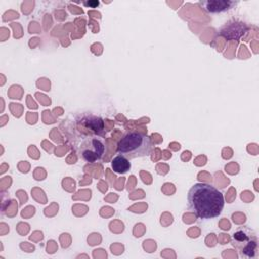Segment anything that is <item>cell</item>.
Instances as JSON below:
<instances>
[{
  "label": "cell",
  "instance_id": "1",
  "mask_svg": "<svg viewBox=\"0 0 259 259\" xmlns=\"http://www.w3.org/2000/svg\"><path fill=\"white\" fill-rule=\"evenodd\" d=\"M188 205L199 219H212L218 217L225 204L221 191L207 183H195L187 194Z\"/></svg>",
  "mask_w": 259,
  "mask_h": 259
},
{
  "label": "cell",
  "instance_id": "2",
  "mask_svg": "<svg viewBox=\"0 0 259 259\" xmlns=\"http://www.w3.org/2000/svg\"><path fill=\"white\" fill-rule=\"evenodd\" d=\"M153 147L150 136L139 131H130L118 141L116 151L130 160L150 156Z\"/></svg>",
  "mask_w": 259,
  "mask_h": 259
},
{
  "label": "cell",
  "instance_id": "3",
  "mask_svg": "<svg viewBox=\"0 0 259 259\" xmlns=\"http://www.w3.org/2000/svg\"><path fill=\"white\" fill-rule=\"evenodd\" d=\"M232 240L233 245L237 247L243 256L247 258H253L256 256L258 240L256 235L251 234L250 230H238L232 236Z\"/></svg>",
  "mask_w": 259,
  "mask_h": 259
},
{
  "label": "cell",
  "instance_id": "4",
  "mask_svg": "<svg viewBox=\"0 0 259 259\" xmlns=\"http://www.w3.org/2000/svg\"><path fill=\"white\" fill-rule=\"evenodd\" d=\"M105 146L101 140L95 137L86 138L80 147V156L88 163H95L102 159Z\"/></svg>",
  "mask_w": 259,
  "mask_h": 259
},
{
  "label": "cell",
  "instance_id": "5",
  "mask_svg": "<svg viewBox=\"0 0 259 259\" xmlns=\"http://www.w3.org/2000/svg\"><path fill=\"white\" fill-rule=\"evenodd\" d=\"M78 128L80 132H84L87 136L90 135L94 137L105 135L103 119L92 114L83 116L81 120L78 121Z\"/></svg>",
  "mask_w": 259,
  "mask_h": 259
},
{
  "label": "cell",
  "instance_id": "6",
  "mask_svg": "<svg viewBox=\"0 0 259 259\" xmlns=\"http://www.w3.org/2000/svg\"><path fill=\"white\" fill-rule=\"evenodd\" d=\"M238 2L232 0H205L199 1V5L209 13H220L225 12L233 8Z\"/></svg>",
  "mask_w": 259,
  "mask_h": 259
},
{
  "label": "cell",
  "instance_id": "7",
  "mask_svg": "<svg viewBox=\"0 0 259 259\" xmlns=\"http://www.w3.org/2000/svg\"><path fill=\"white\" fill-rule=\"evenodd\" d=\"M247 25L241 21H233L226 24L220 31V34L227 39H239L247 32Z\"/></svg>",
  "mask_w": 259,
  "mask_h": 259
},
{
  "label": "cell",
  "instance_id": "8",
  "mask_svg": "<svg viewBox=\"0 0 259 259\" xmlns=\"http://www.w3.org/2000/svg\"><path fill=\"white\" fill-rule=\"evenodd\" d=\"M111 167L115 173H126L131 168V163L127 158L122 155H117L111 161Z\"/></svg>",
  "mask_w": 259,
  "mask_h": 259
},
{
  "label": "cell",
  "instance_id": "9",
  "mask_svg": "<svg viewBox=\"0 0 259 259\" xmlns=\"http://www.w3.org/2000/svg\"><path fill=\"white\" fill-rule=\"evenodd\" d=\"M83 4L85 5V6H91V7H96V6H98L99 5V1H84L83 2Z\"/></svg>",
  "mask_w": 259,
  "mask_h": 259
}]
</instances>
